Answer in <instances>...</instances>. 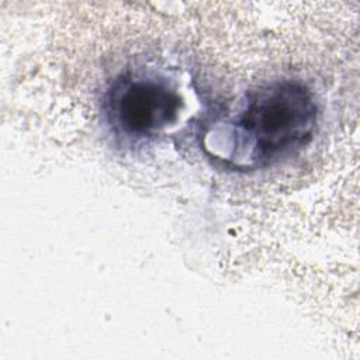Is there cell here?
<instances>
[{
	"label": "cell",
	"instance_id": "obj_2",
	"mask_svg": "<svg viewBox=\"0 0 360 360\" xmlns=\"http://www.w3.org/2000/svg\"><path fill=\"white\" fill-rule=\"evenodd\" d=\"M180 98L156 77L125 76L107 96V115L114 131L127 138H146L174 121Z\"/></svg>",
	"mask_w": 360,
	"mask_h": 360
},
{
	"label": "cell",
	"instance_id": "obj_1",
	"mask_svg": "<svg viewBox=\"0 0 360 360\" xmlns=\"http://www.w3.org/2000/svg\"><path fill=\"white\" fill-rule=\"evenodd\" d=\"M316 118V104L304 84L277 80L262 86L231 124V158L248 166L277 162L311 141Z\"/></svg>",
	"mask_w": 360,
	"mask_h": 360
}]
</instances>
